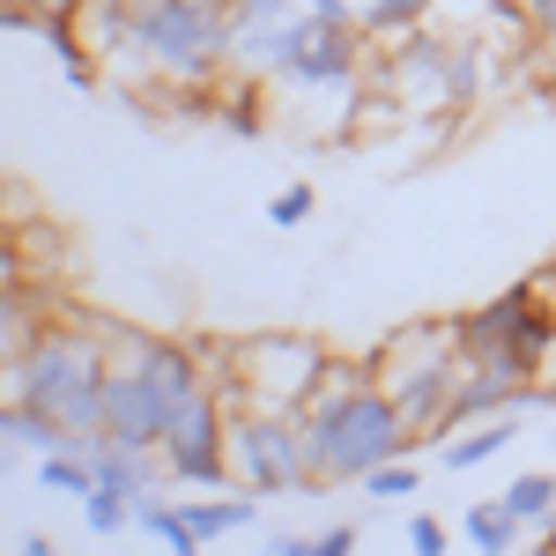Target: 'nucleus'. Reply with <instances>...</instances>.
I'll list each match as a JSON object with an SVG mask.
<instances>
[{
	"mask_svg": "<svg viewBox=\"0 0 556 556\" xmlns=\"http://www.w3.org/2000/svg\"><path fill=\"white\" fill-rule=\"evenodd\" d=\"M104 83H127L141 104L178 89L230 83V0H127V38L112 45Z\"/></svg>",
	"mask_w": 556,
	"mask_h": 556,
	"instance_id": "1",
	"label": "nucleus"
},
{
	"mask_svg": "<svg viewBox=\"0 0 556 556\" xmlns=\"http://www.w3.org/2000/svg\"><path fill=\"white\" fill-rule=\"evenodd\" d=\"M112 349H119L112 319H89V312L38 319L23 342L8 349L0 401H30L45 416H60L67 438H104V371H112Z\"/></svg>",
	"mask_w": 556,
	"mask_h": 556,
	"instance_id": "2",
	"label": "nucleus"
},
{
	"mask_svg": "<svg viewBox=\"0 0 556 556\" xmlns=\"http://www.w3.org/2000/svg\"><path fill=\"white\" fill-rule=\"evenodd\" d=\"M460 319H416L401 334L379 342V386L393 393L401 424L416 445L445 438V408H453V386H460Z\"/></svg>",
	"mask_w": 556,
	"mask_h": 556,
	"instance_id": "3",
	"label": "nucleus"
},
{
	"mask_svg": "<svg viewBox=\"0 0 556 556\" xmlns=\"http://www.w3.org/2000/svg\"><path fill=\"white\" fill-rule=\"evenodd\" d=\"M460 356L497 371L513 386L549 379V356H556V304L542 298V282L527 275L513 290H497L490 304L460 312Z\"/></svg>",
	"mask_w": 556,
	"mask_h": 556,
	"instance_id": "4",
	"label": "nucleus"
},
{
	"mask_svg": "<svg viewBox=\"0 0 556 556\" xmlns=\"http://www.w3.org/2000/svg\"><path fill=\"white\" fill-rule=\"evenodd\" d=\"M298 424H304V453H312V482H364L371 468L416 453V438H408V424H401V408L379 379L356 401L327 408V416H298Z\"/></svg>",
	"mask_w": 556,
	"mask_h": 556,
	"instance_id": "5",
	"label": "nucleus"
},
{
	"mask_svg": "<svg viewBox=\"0 0 556 556\" xmlns=\"http://www.w3.org/2000/svg\"><path fill=\"white\" fill-rule=\"evenodd\" d=\"M327 364L319 334H245L230 342V379H238V408H267V416H304L312 379Z\"/></svg>",
	"mask_w": 556,
	"mask_h": 556,
	"instance_id": "6",
	"label": "nucleus"
},
{
	"mask_svg": "<svg viewBox=\"0 0 556 556\" xmlns=\"http://www.w3.org/2000/svg\"><path fill=\"white\" fill-rule=\"evenodd\" d=\"M230 475L253 497H290L312 490V453H304V424L298 416H267V408H230Z\"/></svg>",
	"mask_w": 556,
	"mask_h": 556,
	"instance_id": "7",
	"label": "nucleus"
},
{
	"mask_svg": "<svg viewBox=\"0 0 556 556\" xmlns=\"http://www.w3.org/2000/svg\"><path fill=\"white\" fill-rule=\"evenodd\" d=\"M364 89H379L393 104H408V119H438L453 112V38L438 30H408V38H386L371 60H364ZM460 119V112H453Z\"/></svg>",
	"mask_w": 556,
	"mask_h": 556,
	"instance_id": "8",
	"label": "nucleus"
},
{
	"mask_svg": "<svg viewBox=\"0 0 556 556\" xmlns=\"http://www.w3.org/2000/svg\"><path fill=\"white\" fill-rule=\"evenodd\" d=\"M223 424H230V401L223 393H201L186 416H172V430H164V468H172L178 490H223L230 482V438H223Z\"/></svg>",
	"mask_w": 556,
	"mask_h": 556,
	"instance_id": "9",
	"label": "nucleus"
},
{
	"mask_svg": "<svg viewBox=\"0 0 556 556\" xmlns=\"http://www.w3.org/2000/svg\"><path fill=\"white\" fill-rule=\"evenodd\" d=\"M298 0H230V83H275Z\"/></svg>",
	"mask_w": 556,
	"mask_h": 556,
	"instance_id": "10",
	"label": "nucleus"
},
{
	"mask_svg": "<svg viewBox=\"0 0 556 556\" xmlns=\"http://www.w3.org/2000/svg\"><path fill=\"white\" fill-rule=\"evenodd\" d=\"M164 430H172L164 393L141 379L127 356H112V371H104V438L134 445V453H164Z\"/></svg>",
	"mask_w": 556,
	"mask_h": 556,
	"instance_id": "11",
	"label": "nucleus"
},
{
	"mask_svg": "<svg viewBox=\"0 0 556 556\" xmlns=\"http://www.w3.org/2000/svg\"><path fill=\"white\" fill-rule=\"evenodd\" d=\"M513 416H490V424H468V430H453L445 445H438V468L445 475H468V468H482V460H497L505 445H513Z\"/></svg>",
	"mask_w": 556,
	"mask_h": 556,
	"instance_id": "12",
	"label": "nucleus"
},
{
	"mask_svg": "<svg viewBox=\"0 0 556 556\" xmlns=\"http://www.w3.org/2000/svg\"><path fill=\"white\" fill-rule=\"evenodd\" d=\"M519 534H527V527L513 519V505H505V497H482V505H468V513H460V542H468L475 556H513Z\"/></svg>",
	"mask_w": 556,
	"mask_h": 556,
	"instance_id": "13",
	"label": "nucleus"
},
{
	"mask_svg": "<svg viewBox=\"0 0 556 556\" xmlns=\"http://www.w3.org/2000/svg\"><path fill=\"white\" fill-rule=\"evenodd\" d=\"M38 38H45V52L60 60V75H67L75 89H97V83H104V67H97V52L83 45L75 15H45V23H38Z\"/></svg>",
	"mask_w": 556,
	"mask_h": 556,
	"instance_id": "14",
	"label": "nucleus"
},
{
	"mask_svg": "<svg viewBox=\"0 0 556 556\" xmlns=\"http://www.w3.org/2000/svg\"><path fill=\"white\" fill-rule=\"evenodd\" d=\"M490 83H497V45L490 38H453V112H475Z\"/></svg>",
	"mask_w": 556,
	"mask_h": 556,
	"instance_id": "15",
	"label": "nucleus"
},
{
	"mask_svg": "<svg viewBox=\"0 0 556 556\" xmlns=\"http://www.w3.org/2000/svg\"><path fill=\"white\" fill-rule=\"evenodd\" d=\"M134 527H141V534H156V542H164L172 556H201V549H208V542L186 527V505H172L164 490H149V497L134 505Z\"/></svg>",
	"mask_w": 556,
	"mask_h": 556,
	"instance_id": "16",
	"label": "nucleus"
},
{
	"mask_svg": "<svg viewBox=\"0 0 556 556\" xmlns=\"http://www.w3.org/2000/svg\"><path fill=\"white\" fill-rule=\"evenodd\" d=\"M253 490H245V497H193V505H186V527H193V534H201V542H223V534H245V527H253Z\"/></svg>",
	"mask_w": 556,
	"mask_h": 556,
	"instance_id": "17",
	"label": "nucleus"
},
{
	"mask_svg": "<svg viewBox=\"0 0 556 556\" xmlns=\"http://www.w3.org/2000/svg\"><path fill=\"white\" fill-rule=\"evenodd\" d=\"M505 505H513V519L527 527V534L549 527V519H556V475H542V468L513 475V482H505Z\"/></svg>",
	"mask_w": 556,
	"mask_h": 556,
	"instance_id": "18",
	"label": "nucleus"
},
{
	"mask_svg": "<svg viewBox=\"0 0 556 556\" xmlns=\"http://www.w3.org/2000/svg\"><path fill=\"white\" fill-rule=\"evenodd\" d=\"M38 482L60 490V497H89L97 490V468H89L83 445H60V453H38Z\"/></svg>",
	"mask_w": 556,
	"mask_h": 556,
	"instance_id": "19",
	"label": "nucleus"
},
{
	"mask_svg": "<svg viewBox=\"0 0 556 556\" xmlns=\"http://www.w3.org/2000/svg\"><path fill=\"white\" fill-rule=\"evenodd\" d=\"M8 438L30 445V453H60V445H75V438L60 430V416H45V408H30V401H8Z\"/></svg>",
	"mask_w": 556,
	"mask_h": 556,
	"instance_id": "20",
	"label": "nucleus"
},
{
	"mask_svg": "<svg viewBox=\"0 0 556 556\" xmlns=\"http://www.w3.org/2000/svg\"><path fill=\"white\" fill-rule=\"evenodd\" d=\"M356 23H364V38H371V45H386V38H408V30L424 23V8H408V0H371Z\"/></svg>",
	"mask_w": 556,
	"mask_h": 556,
	"instance_id": "21",
	"label": "nucleus"
},
{
	"mask_svg": "<svg viewBox=\"0 0 556 556\" xmlns=\"http://www.w3.org/2000/svg\"><path fill=\"white\" fill-rule=\"evenodd\" d=\"M416 490H424V475L408 468V460H386V468L364 475V497H379V505H408Z\"/></svg>",
	"mask_w": 556,
	"mask_h": 556,
	"instance_id": "22",
	"label": "nucleus"
},
{
	"mask_svg": "<svg viewBox=\"0 0 556 556\" xmlns=\"http://www.w3.org/2000/svg\"><path fill=\"white\" fill-rule=\"evenodd\" d=\"M83 519H89V534H127V519H134V497H119V490H89L83 497Z\"/></svg>",
	"mask_w": 556,
	"mask_h": 556,
	"instance_id": "23",
	"label": "nucleus"
},
{
	"mask_svg": "<svg viewBox=\"0 0 556 556\" xmlns=\"http://www.w3.org/2000/svg\"><path fill=\"white\" fill-rule=\"evenodd\" d=\"M312 208H319V201H312V186H282V193L267 201V223H275V230H304Z\"/></svg>",
	"mask_w": 556,
	"mask_h": 556,
	"instance_id": "24",
	"label": "nucleus"
},
{
	"mask_svg": "<svg viewBox=\"0 0 556 556\" xmlns=\"http://www.w3.org/2000/svg\"><path fill=\"white\" fill-rule=\"evenodd\" d=\"M453 549V534H445V519L430 513H408V556H445Z\"/></svg>",
	"mask_w": 556,
	"mask_h": 556,
	"instance_id": "25",
	"label": "nucleus"
},
{
	"mask_svg": "<svg viewBox=\"0 0 556 556\" xmlns=\"http://www.w3.org/2000/svg\"><path fill=\"white\" fill-rule=\"evenodd\" d=\"M304 556H356V527H327V534H312Z\"/></svg>",
	"mask_w": 556,
	"mask_h": 556,
	"instance_id": "26",
	"label": "nucleus"
},
{
	"mask_svg": "<svg viewBox=\"0 0 556 556\" xmlns=\"http://www.w3.org/2000/svg\"><path fill=\"white\" fill-rule=\"evenodd\" d=\"M267 556H304L298 534H267Z\"/></svg>",
	"mask_w": 556,
	"mask_h": 556,
	"instance_id": "27",
	"label": "nucleus"
},
{
	"mask_svg": "<svg viewBox=\"0 0 556 556\" xmlns=\"http://www.w3.org/2000/svg\"><path fill=\"white\" fill-rule=\"evenodd\" d=\"M23 556H60V549H52L45 534H23Z\"/></svg>",
	"mask_w": 556,
	"mask_h": 556,
	"instance_id": "28",
	"label": "nucleus"
},
{
	"mask_svg": "<svg viewBox=\"0 0 556 556\" xmlns=\"http://www.w3.org/2000/svg\"><path fill=\"white\" fill-rule=\"evenodd\" d=\"M298 8H312V15H349L342 0H298Z\"/></svg>",
	"mask_w": 556,
	"mask_h": 556,
	"instance_id": "29",
	"label": "nucleus"
},
{
	"mask_svg": "<svg viewBox=\"0 0 556 556\" xmlns=\"http://www.w3.org/2000/svg\"><path fill=\"white\" fill-rule=\"evenodd\" d=\"M38 15H75V0H30Z\"/></svg>",
	"mask_w": 556,
	"mask_h": 556,
	"instance_id": "30",
	"label": "nucleus"
},
{
	"mask_svg": "<svg viewBox=\"0 0 556 556\" xmlns=\"http://www.w3.org/2000/svg\"><path fill=\"white\" fill-rule=\"evenodd\" d=\"M534 282H542V298L556 304V260H549V267H542V275H534Z\"/></svg>",
	"mask_w": 556,
	"mask_h": 556,
	"instance_id": "31",
	"label": "nucleus"
},
{
	"mask_svg": "<svg viewBox=\"0 0 556 556\" xmlns=\"http://www.w3.org/2000/svg\"><path fill=\"white\" fill-rule=\"evenodd\" d=\"M0 445H15V438H8V401H0Z\"/></svg>",
	"mask_w": 556,
	"mask_h": 556,
	"instance_id": "32",
	"label": "nucleus"
},
{
	"mask_svg": "<svg viewBox=\"0 0 556 556\" xmlns=\"http://www.w3.org/2000/svg\"><path fill=\"white\" fill-rule=\"evenodd\" d=\"M0 379H8V342H0Z\"/></svg>",
	"mask_w": 556,
	"mask_h": 556,
	"instance_id": "33",
	"label": "nucleus"
},
{
	"mask_svg": "<svg viewBox=\"0 0 556 556\" xmlns=\"http://www.w3.org/2000/svg\"><path fill=\"white\" fill-rule=\"evenodd\" d=\"M408 8H424V15H430V8H438V0H408Z\"/></svg>",
	"mask_w": 556,
	"mask_h": 556,
	"instance_id": "34",
	"label": "nucleus"
},
{
	"mask_svg": "<svg viewBox=\"0 0 556 556\" xmlns=\"http://www.w3.org/2000/svg\"><path fill=\"white\" fill-rule=\"evenodd\" d=\"M549 379H556V356H549Z\"/></svg>",
	"mask_w": 556,
	"mask_h": 556,
	"instance_id": "35",
	"label": "nucleus"
}]
</instances>
